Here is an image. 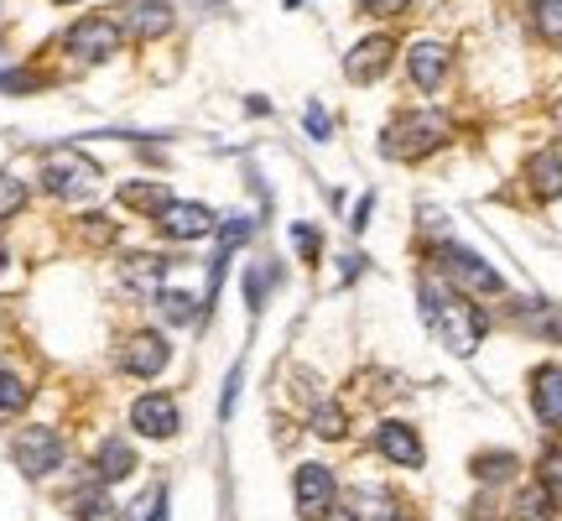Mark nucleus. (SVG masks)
Here are the masks:
<instances>
[{"mask_svg": "<svg viewBox=\"0 0 562 521\" xmlns=\"http://www.w3.org/2000/svg\"><path fill=\"white\" fill-rule=\"evenodd\" d=\"M292 241L307 260H318V230H307V224H292Z\"/></svg>", "mask_w": 562, "mask_h": 521, "instance_id": "33", "label": "nucleus"}, {"mask_svg": "<svg viewBox=\"0 0 562 521\" xmlns=\"http://www.w3.org/2000/svg\"><path fill=\"white\" fill-rule=\"evenodd\" d=\"M552 121H558V131H562V100H558V110H552Z\"/></svg>", "mask_w": 562, "mask_h": 521, "instance_id": "38", "label": "nucleus"}, {"mask_svg": "<svg viewBox=\"0 0 562 521\" xmlns=\"http://www.w3.org/2000/svg\"><path fill=\"white\" fill-rule=\"evenodd\" d=\"M307 131H313V141H328V131H334V125H328V115H323L318 104L307 110Z\"/></svg>", "mask_w": 562, "mask_h": 521, "instance_id": "36", "label": "nucleus"}, {"mask_svg": "<svg viewBox=\"0 0 562 521\" xmlns=\"http://www.w3.org/2000/svg\"><path fill=\"white\" fill-rule=\"evenodd\" d=\"M157 230L167 241H199L214 230V214L203 209V203H188V199H172L167 209L157 214Z\"/></svg>", "mask_w": 562, "mask_h": 521, "instance_id": "9", "label": "nucleus"}, {"mask_svg": "<svg viewBox=\"0 0 562 521\" xmlns=\"http://www.w3.org/2000/svg\"><path fill=\"white\" fill-rule=\"evenodd\" d=\"M391 53H396V42L391 37H364L360 47L344 58V74H349L355 84H375L385 68H391Z\"/></svg>", "mask_w": 562, "mask_h": 521, "instance_id": "13", "label": "nucleus"}, {"mask_svg": "<svg viewBox=\"0 0 562 521\" xmlns=\"http://www.w3.org/2000/svg\"><path fill=\"white\" fill-rule=\"evenodd\" d=\"M58 5H74V0H58Z\"/></svg>", "mask_w": 562, "mask_h": 521, "instance_id": "40", "label": "nucleus"}, {"mask_svg": "<svg viewBox=\"0 0 562 521\" xmlns=\"http://www.w3.org/2000/svg\"><path fill=\"white\" fill-rule=\"evenodd\" d=\"M344 506H349V521H402L396 496H391V490H381V485H355Z\"/></svg>", "mask_w": 562, "mask_h": 521, "instance_id": "14", "label": "nucleus"}, {"mask_svg": "<svg viewBox=\"0 0 562 521\" xmlns=\"http://www.w3.org/2000/svg\"><path fill=\"white\" fill-rule=\"evenodd\" d=\"M521 329H531V334H542V340L562 344V308L558 302H521Z\"/></svg>", "mask_w": 562, "mask_h": 521, "instance_id": "19", "label": "nucleus"}, {"mask_svg": "<svg viewBox=\"0 0 562 521\" xmlns=\"http://www.w3.org/2000/svg\"><path fill=\"white\" fill-rule=\"evenodd\" d=\"M121 203H125V209H146V214L157 220V214L172 199H167V188H161V182H125V188H121Z\"/></svg>", "mask_w": 562, "mask_h": 521, "instance_id": "22", "label": "nucleus"}, {"mask_svg": "<svg viewBox=\"0 0 562 521\" xmlns=\"http://www.w3.org/2000/svg\"><path fill=\"white\" fill-rule=\"evenodd\" d=\"M83 235L89 241H115V224H104V214H83Z\"/></svg>", "mask_w": 562, "mask_h": 521, "instance_id": "35", "label": "nucleus"}, {"mask_svg": "<svg viewBox=\"0 0 562 521\" xmlns=\"http://www.w3.org/2000/svg\"><path fill=\"white\" fill-rule=\"evenodd\" d=\"M334 496H339V480L328 464H302L297 469V511L307 521H318L334 511Z\"/></svg>", "mask_w": 562, "mask_h": 521, "instance_id": "7", "label": "nucleus"}, {"mask_svg": "<svg viewBox=\"0 0 562 521\" xmlns=\"http://www.w3.org/2000/svg\"><path fill=\"white\" fill-rule=\"evenodd\" d=\"M526 182H531V193L537 199H562V146H542V152H531L526 162Z\"/></svg>", "mask_w": 562, "mask_h": 521, "instance_id": "15", "label": "nucleus"}, {"mask_svg": "<svg viewBox=\"0 0 562 521\" xmlns=\"http://www.w3.org/2000/svg\"><path fill=\"white\" fill-rule=\"evenodd\" d=\"M406 74L417 89H438L442 74H448V47L442 42H417L412 53H406Z\"/></svg>", "mask_w": 562, "mask_h": 521, "instance_id": "16", "label": "nucleus"}, {"mask_svg": "<svg viewBox=\"0 0 562 521\" xmlns=\"http://www.w3.org/2000/svg\"><path fill=\"white\" fill-rule=\"evenodd\" d=\"M68 511H74V521H121V511H115V501L104 490H74Z\"/></svg>", "mask_w": 562, "mask_h": 521, "instance_id": "21", "label": "nucleus"}, {"mask_svg": "<svg viewBox=\"0 0 562 521\" xmlns=\"http://www.w3.org/2000/svg\"><path fill=\"white\" fill-rule=\"evenodd\" d=\"M510 511H516V521H552L562 506L552 501V490L537 480V485H526L521 496H516V506H510Z\"/></svg>", "mask_w": 562, "mask_h": 521, "instance_id": "20", "label": "nucleus"}, {"mask_svg": "<svg viewBox=\"0 0 562 521\" xmlns=\"http://www.w3.org/2000/svg\"><path fill=\"white\" fill-rule=\"evenodd\" d=\"M537 32L562 47V0H537Z\"/></svg>", "mask_w": 562, "mask_h": 521, "instance_id": "27", "label": "nucleus"}, {"mask_svg": "<svg viewBox=\"0 0 562 521\" xmlns=\"http://www.w3.org/2000/svg\"><path fill=\"white\" fill-rule=\"evenodd\" d=\"M510 469H516L510 454H480V459H474V475H480V480H510Z\"/></svg>", "mask_w": 562, "mask_h": 521, "instance_id": "29", "label": "nucleus"}, {"mask_svg": "<svg viewBox=\"0 0 562 521\" xmlns=\"http://www.w3.org/2000/svg\"><path fill=\"white\" fill-rule=\"evenodd\" d=\"M172 0H121V32L140 42H157L161 32H172Z\"/></svg>", "mask_w": 562, "mask_h": 521, "instance_id": "8", "label": "nucleus"}, {"mask_svg": "<svg viewBox=\"0 0 562 521\" xmlns=\"http://www.w3.org/2000/svg\"><path fill=\"white\" fill-rule=\"evenodd\" d=\"M438 271L463 298H495V292H505L501 271L490 260H480L474 251H463V245H438Z\"/></svg>", "mask_w": 562, "mask_h": 521, "instance_id": "3", "label": "nucleus"}, {"mask_svg": "<svg viewBox=\"0 0 562 521\" xmlns=\"http://www.w3.org/2000/svg\"><path fill=\"white\" fill-rule=\"evenodd\" d=\"M375 448H381L391 464H402V469H422V439H417V428H406V422H381L375 428Z\"/></svg>", "mask_w": 562, "mask_h": 521, "instance_id": "12", "label": "nucleus"}, {"mask_svg": "<svg viewBox=\"0 0 562 521\" xmlns=\"http://www.w3.org/2000/svg\"><path fill=\"white\" fill-rule=\"evenodd\" d=\"M94 182H100V167L74 146H58L42 157V188L53 199H83V193H94Z\"/></svg>", "mask_w": 562, "mask_h": 521, "instance_id": "4", "label": "nucleus"}, {"mask_svg": "<svg viewBox=\"0 0 562 521\" xmlns=\"http://www.w3.org/2000/svg\"><path fill=\"white\" fill-rule=\"evenodd\" d=\"M167 271H172V260H167V256H131V260H125V281H131V287H140V292H146V287H161V277H167Z\"/></svg>", "mask_w": 562, "mask_h": 521, "instance_id": "23", "label": "nucleus"}, {"mask_svg": "<svg viewBox=\"0 0 562 521\" xmlns=\"http://www.w3.org/2000/svg\"><path fill=\"white\" fill-rule=\"evenodd\" d=\"M220 235H224V245H220V251H235V245H240V241H250V220H245V214H224Z\"/></svg>", "mask_w": 562, "mask_h": 521, "instance_id": "32", "label": "nucleus"}, {"mask_svg": "<svg viewBox=\"0 0 562 521\" xmlns=\"http://www.w3.org/2000/svg\"><path fill=\"white\" fill-rule=\"evenodd\" d=\"M26 397H32V391L21 386L16 370H5V365H0V418H11V412H21V407H26Z\"/></svg>", "mask_w": 562, "mask_h": 521, "instance_id": "24", "label": "nucleus"}, {"mask_svg": "<svg viewBox=\"0 0 562 521\" xmlns=\"http://www.w3.org/2000/svg\"><path fill=\"white\" fill-rule=\"evenodd\" d=\"M542 485L552 490V501L562 506V448H547L542 454Z\"/></svg>", "mask_w": 562, "mask_h": 521, "instance_id": "31", "label": "nucleus"}, {"mask_svg": "<svg viewBox=\"0 0 562 521\" xmlns=\"http://www.w3.org/2000/svg\"><path fill=\"white\" fill-rule=\"evenodd\" d=\"M167 361H172V350L161 334H131L121 350V370H131V376H157V370H167Z\"/></svg>", "mask_w": 562, "mask_h": 521, "instance_id": "11", "label": "nucleus"}, {"mask_svg": "<svg viewBox=\"0 0 562 521\" xmlns=\"http://www.w3.org/2000/svg\"><path fill=\"white\" fill-rule=\"evenodd\" d=\"M157 308L172 323H193V319H199V308H193V298H188V292H161V287H157Z\"/></svg>", "mask_w": 562, "mask_h": 521, "instance_id": "25", "label": "nucleus"}, {"mask_svg": "<svg viewBox=\"0 0 562 521\" xmlns=\"http://www.w3.org/2000/svg\"><path fill=\"white\" fill-rule=\"evenodd\" d=\"M448 136H453V125H448L442 110H412L406 121H396L391 131H385L381 146H385V157L417 162V157H427V152H438Z\"/></svg>", "mask_w": 562, "mask_h": 521, "instance_id": "2", "label": "nucleus"}, {"mask_svg": "<svg viewBox=\"0 0 562 521\" xmlns=\"http://www.w3.org/2000/svg\"><path fill=\"white\" fill-rule=\"evenodd\" d=\"M370 203H375V199H360V209H355V230H364V220H370Z\"/></svg>", "mask_w": 562, "mask_h": 521, "instance_id": "37", "label": "nucleus"}, {"mask_svg": "<svg viewBox=\"0 0 562 521\" xmlns=\"http://www.w3.org/2000/svg\"><path fill=\"white\" fill-rule=\"evenodd\" d=\"M412 0H360V11H370V16H402Z\"/></svg>", "mask_w": 562, "mask_h": 521, "instance_id": "34", "label": "nucleus"}, {"mask_svg": "<svg viewBox=\"0 0 562 521\" xmlns=\"http://www.w3.org/2000/svg\"><path fill=\"white\" fill-rule=\"evenodd\" d=\"M422 319H427V329H432L453 355H474L484 340L480 308L463 298V292H453V287H442V281H432V277L422 281Z\"/></svg>", "mask_w": 562, "mask_h": 521, "instance_id": "1", "label": "nucleus"}, {"mask_svg": "<svg viewBox=\"0 0 562 521\" xmlns=\"http://www.w3.org/2000/svg\"><path fill=\"white\" fill-rule=\"evenodd\" d=\"M131 521H167V490H146V496L131 506Z\"/></svg>", "mask_w": 562, "mask_h": 521, "instance_id": "28", "label": "nucleus"}, {"mask_svg": "<svg viewBox=\"0 0 562 521\" xmlns=\"http://www.w3.org/2000/svg\"><path fill=\"white\" fill-rule=\"evenodd\" d=\"M313 433H318V439H344V412L334 407V401L313 412Z\"/></svg>", "mask_w": 562, "mask_h": 521, "instance_id": "30", "label": "nucleus"}, {"mask_svg": "<svg viewBox=\"0 0 562 521\" xmlns=\"http://www.w3.org/2000/svg\"><path fill=\"white\" fill-rule=\"evenodd\" d=\"M68 53L83 63H104L121 53V26L110 16H83L68 26Z\"/></svg>", "mask_w": 562, "mask_h": 521, "instance_id": "5", "label": "nucleus"}, {"mask_svg": "<svg viewBox=\"0 0 562 521\" xmlns=\"http://www.w3.org/2000/svg\"><path fill=\"white\" fill-rule=\"evenodd\" d=\"M94 469H100V480H104V485L131 480V469H136V448H131L125 439H104V443H100V454H94Z\"/></svg>", "mask_w": 562, "mask_h": 521, "instance_id": "18", "label": "nucleus"}, {"mask_svg": "<svg viewBox=\"0 0 562 521\" xmlns=\"http://www.w3.org/2000/svg\"><path fill=\"white\" fill-rule=\"evenodd\" d=\"M0 266H5V251H0Z\"/></svg>", "mask_w": 562, "mask_h": 521, "instance_id": "39", "label": "nucleus"}, {"mask_svg": "<svg viewBox=\"0 0 562 521\" xmlns=\"http://www.w3.org/2000/svg\"><path fill=\"white\" fill-rule=\"evenodd\" d=\"M16 464L32 475V480L53 475V469L63 464V439L53 433V428H21L16 433Z\"/></svg>", "mask_w": 562, "mask_h": 521, "instance_id": "6", "label": "nucleus"}, {"mask_svg": "<svg viewBox=\"0 0 562 521\" xmlns=\"http://www.w3.org/2000/svg\"><path fill=\"white\" fill-rule=\"evenodd\" d=\"M131 422H136V433H146V439H172L178 433V401L167 397V391H146L131 407Z\"/></svg>", "mask_w": 562, "mask_h": 521, "instance_id": "10", "label": "nucleus"}, {"mask_svg": "<svg viewBox=\"0 0 562 521\" xmlns=\"http://www.w3.org/2000/svg\"><path fill=\"white\" fill-rule=\"evenodd\" d=\"M21 203H26V182L0 173V224L11 220V214H21Z\"/></svg>", "mask_w": 562, "mask_h": 521, "instance_id": "26", "label": "nucleus"}, {"mask_svg": "<svg viewBox=\"0 0 562 521\" xmlns=\"http://www.w3.org/2000/svg\"><path fill=\"white\" fill-rule=\"evenodd\" d=\"M531 412L552 428V422H562V370L558 365H542L537 376H531Z\"/></svg>", "mask_w": 562, "mask_h": 521, "instance_id": "17", "label": "nucleus"}]
</instances>
